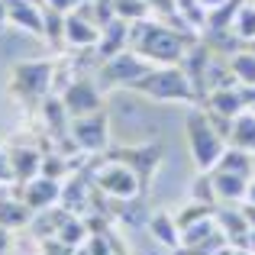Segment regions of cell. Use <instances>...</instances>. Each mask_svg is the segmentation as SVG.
Masks as SVG:
<instances>
[{
    "label": "cell",
    "instance_id": "cell-7",
    "mask_svg": "<svg viewBox=\"0 0 255 255\" xmlns=\"http://www.w3.org/2000/svg\"><path fill=\"white\" fill-rule=\"evenodd\" d=\"M71 139H75L81 155H104L110 149V120H107V110L87 113V117H71Z\"/></svg>",
    "mask_w": 255,
    "mask_h": 255
},
{
    "label": "cell",
    "instance_id": "cell-16",
    "mask_svg": "<svg viewBox=\"0 0 255 255\" xmlns=\"http://www.w3.org/2000/svg\"><path fill=\"white\" fill-rule=\"evenodd\" d=\"M32 217H36V210H32L16 191L0 197V226H3V230H10V233L13 230H29Z\"/></svg>",
    "mask_w": 255,
    "mask_h": 255
},
{
    "label": "cell",
    "instance_id": "cell-14",
    "mask_svg": "<svg viewBox=\"0 0 255 255\" xmlns=\"http://www.w3.org/2000/svg\"><path fill=\"white\" fill-rule=\"evenodd\" d=\"M129 26L126 19H110L107 26H100V42L94 45V52H97V62H104V58H113L120 55V52L129 49Z\"/></svg>",
    "mask_w": 255,
    "mask_h": 255
},
{
    "label": "cell",
    "instance_id": "cell-26",
    "mask_svg": "<svg viewBox=\"0 0 255 255\" xmlns=\"http://www.w3.org/2000/svg\"><path fill=\"white\" fill-rule=\"evenodd\" d=\"M213 210H217V204H204V200H187L184 207L178 210V226L181 230H187V226H194V223H200V220H207V217H213Z\"/></svg>",
    "mask_w": 255,
    "mask_h": 255
},
{
    "label": "cell",
    "instance_id": "cell-36",
    "mask_svg": "<svg viewBox=\"0 0 255 255\" xmlns=\"http://www.w3.org/2000/svg\"><path fill=\"white\" fill-rule=\"evenodd\" d=\"M239 210L246 213V220H249V226H255V204H249V200H243V204H239Z\"/></svg>",
    "mask_w": 255,
    "mask_h": 255
},
{
    "label": "cell",
    "instance_id": "cell-37",
    "mask_svg": "<svg viewBox=\"0 0 255 255\" xmlns=\"http://www.w3.org/2000/svg\"><path fill=\"white\" fill-rule=\"evenodd\" d=\"M243 97H246V107H249V110H255V84H252V87H243Z\"/></svg>",
    "mask_w": 255,
    "mask_h": 255
},
{
    "label": "cell",
    "instance_id": "cell-2",
    "mask_svg": "<svg viewBox=\"0 0 255 255\" xmlns=\"http://www.w3.org/2000/svg\"><path fill=\"white\" fill-rule=\"evenodd\" d=\"M129 91L142 94L149 100H158V104H197V91H194L191 78L184 75L181 65H152Z\"/></svg>",
    "mask_w": 255,
    "mask_h": 255
},
{
    "label": "cell",
    "instance_id": "cell-18",
    "mask_svg": "<svg viewBox=\"0 0 255 255\" xmlns=\"http://www.w3.org/2000/svg\"><path fill=\"white\" fill-rule=\"evenodd\" d=\"M213 178V191H217V204H243L249 181L246 174H233V171H210Z\"/></svg>",
    "mask_w": 255,
    "mask_h": 255
},
{
    "label": "cell",
    "instance_id": "cell-1",
    "mask_svg": "<svg viewBox=\"0 0 255 255\" xmlns=\"http://www.w3.org/2000/svg\"><path fill=\"white\" fill-rule=\"evenodd\" d=\"M197 32L178 29V26L165 23V19H139L129 26V49L139 52L142 58H149L152 65H181L194 42H197Z\"/></svg>",
    "mask_w": 255,
    "mask_h": 255
},
{
    "label": "cell",
    "instance_id": "cell-27",
    "mask_svg": "<svg viewBox=\"0 0 255 255\" xmlns=\"http://www.w3.org/2000/svg\"><path fill=\"white\" fill-rule=\"evenodd\" d=\"M42 39H49L52 45H65V13L42 6Z\"/></svg>",
    "mask_w": 255,
    "mask_h": 255
},
{
    "label": "cell",
    "instance_id": "cell-35",
    "mask_svg": "<svg viewBox=\"0 0 255 255\" xmlns=\"http://www.w3.org/2000/svg\"><path fill=\"white\" fill-rule=\"evenodd\" d=\"M0 181L13 184V171H10V162H6V152H0Z\"/></svg>",
    "mask_w": 255,
    "mask_h": 255
},
{
    "label": "cell",
    "instance_id": "cell-39",
    "mask_svg": "<svg viewBox=\"0 0 255 255\" xmlns=\"http://www.w3.org/2000/svg\"><path fill=\"white\" fill-rule=\"evenodd\" d=\"M246 249H252V252H255V226L249 230V239H246Z\"/></svg>",
    "mask_w": 255,
    "mask_h": 255
},
{
    "label": "cell",
    "instance_id": "cell-41",
    "mask_svg": "<svg viewBox=\"0 0 255 255\" xmlns=\"http://www.w3.org/2000/svg\"><path fill=\"white\" fill-rule=\"evenodd\" d=\"M233 255H255V252H252V249H236Z\"/></svg>",
    "mask_w": 255,
    "mask_h": 255
},
{
    "label": "cell",
    "instance_id": "cell-15",
    "mask_svg": "<svg viewBox=\"0 0 255 255\" xmlns=\"http://www.w3.org/2000/svg\"><path fill=\"white\" fill-rule=\"evenodd\" d=\"M6 162H10V171H13V184H26L42 168V152L32 149V145H10Z\"/></svg>",
    "mask_w": 255,
    "mask_h": 255
},
{
    "label": "cell",
    "instance_id": "cell-9",
    "mask_svg": "<svg viewBox=\"0 0 255 255\" xmlns=\"http://www.w3.org/2000/svg\"><path fill=\"white\" fill-rule=\"evenodd\" d=\"M58 97L65 100V107H68L71 117H87V113H97L104 110V97H100V87L91 81V78L78 75L75 81L65 87Z\"/></svg>",
    "mask_w": 255,
    "mask_h": 255
},
{
    "label": "cell",
    "instance_id": "cell-21",
    "mask_svg": "<svg viewBox=\"0 0 255 255\" xmlns=\"http://www.w3.org/2000/svg\"><path fill=\"white\" fill-rule=\"evenodd\" d=\"M246 0H223L220 6H213L210 13H207V29L204 32H217V29H233V23H236V13L243 10ZM200 32V36H204Z\"/></svg>",
    "mask_w": 255,
    "mask_h": 255
},
{
    "label": "cell",
    "instance_id": "cell-32",
    "mask_svg": "<svg viewBox=\"0 0 255 255\" xmlns=\"http://www.w3.org/2000/svg\"><path fill=\"white\" fill-rule=\"evenodd\" d=\"M39 252L42 255H75L68 243H62L58 236H49V239H39Z\"/></svg>",
    "mask_w": 255,
    "mask_h": 255
},
{
    "label": "cell",
    "instance_id": "cell-43",
    "mask_svg": "<svg viewBox=\"0 0 255 255\" xmlns=\"http://www.w3.org/2000/svg\"><path fill=\"white\" fill-rule=\"evenodd\" d=\"M252 178H255V158H252Z\"/></svg>",
    "mask_w": 255,
    "mask_h": 255
},
{
    "label": "cell",
    "instance_id": "cell-33",
    "mask_svg": "<svg viewBox=\"0 0 255 255\" xmlns=\"http://www.w3.org/2000/svg\"><path fill=\"white\" fill-rule=\"evenodd\" d=\"M84 0H45V6H52V10H58V13H71V10H78Z\"/></svg>",
    "mask_w": 255,
    "mask_h": 255
},
{
    "label": "cell",
    "instance_id": "cell-20",
    "mask_svg": "<svg viewBox=\"0 0 255 255\" xmlns=\"http://www.w3.org/2000/svg\"><path fill=\"white\" fill-rule=\"evenodd\" d=\"M226 142L255 155V110H243L233 120V129H230V139H226Z\"/></svg>",
    "mask_w": 255,
    "mask_h": 255
},
{
    "label": "cell",
    "instance_id": "cell-13",
    "mask_svg": "<svg viewBox=\"0 0 255 255\" xmlns=\"http://www.w3.org/2000/svg\"><path fill=\"white\" fill-rule=\"evenodd\" d=\"M200 107L217 113V117H226V120H236L243 110H249V107H246V97H243V87H213V91H207V97L200 100Z\"/></svg>",
    "mask_w": 255,
    "mask_h": 255
},
{
    "label": "cell",
    "instance_id": "cell-8",
    "mask_svg": "<svg viewBox=\"0 0 255 255\" xmlns=\"http://www.w3.org/2000/svg\"><path fill=\"white\" fill-rule=\"evenodd\" d=\"M107 155H110V158H120L123 165H129V168L136 171L142 191H145V187H149V181H152V174H155L158 165H162L165 149L158 142H145V145H126V149H107Z\"/></svg>",
    "mask_w": 255,
    "mask_h": 255
},
{
    "label": "cell",
    "instance_id": "cell-17",
    "mask_svg": "<svg viewBox=\"0 0 255 255\" xmlns=\"http://www.w3.org/2000/svg\"><path fill=\"white\" fill-rule=\"evenodd\" d=\"M145 230H149L152 239H155V243H162L165 249H171V252L181 249V226H178V220H174V213H168V210L149 213Z\"/></svg>",
    "mask_w": 255,
    "mask_h": 255
},
{
    "label": "cell",
    "instance_id": "cell-25",
    "mask_svg": "<svg viewBox=\"0 0 255 255\" xmlns=\"http://www.w3.org/2000/svg\"><path fill=\"white\" fill-rule=\"evenodd\" d=\"M62 243H68L71 249H78V246H84L87 243V236H91V226H87V220L81 217V213H68L65 217V223H62V230L55 233Z\"/></svg>",
    "mask_w": 255,
    "mask_h": 255
},
{
    "label": "cell",
    "instance_id": "cell-31",
    "mask_svg": "<svg viewBox=\"0 0 255 255\" xmlns=\"http://www.w3.org/2000/svg\"><path fill=\"white\" fill-rule=\"evenodd\" d=\"M149 6H152V16H158V19H165V23L184 29V26L178 23V0H149ZM187 32H191V29H187Z\"/></svg>",
    "mask_w": 255,
    "mask_h": 255
},
{
    "label": "cell",
    "instance_id": "cell-34",
    "mask_svg": "<svg viewBox=\"0 0 255 255\" xmlns=\"http://www.w3.org/2000/svg\"><path fill=\"white\" fill-rule=\"evenodd\" d=\"M10 249H13V233L0 226V255H10Z\"/></svg>",
    "mask_w": 255,
    "mask_h": 255
},
{
    "label": "cell",
    "instance_id": "cell-19",
    "mask_svg": "<svg viewBox=\"0 0 255 255\" xmlns=\"http://www.w3.org/2000/svg\"><path fill=\"white\" fill-rule=\"evenodd\" d=\"M68 213H71V210H65L62 204L49 207V210H39L36 217H32V223H29L32 236H36V239H49V236H55V233L62 230V223H65V217H68Z\"/></svg>",
    "mask_w": 255,
    "mask_h": 255
},
{
    "label": "cell",
    "instance_id": "cell-29",
    "mask_svg": "<svg viewBox=\"0 0 255 255\" xmlns=\"http://www.w3.org/2000/svg\"><path fill=\"white\" fill-rule=\"evenodd\" d=\"M113 3H117V16L126 19V23H139V19L152 16L149 0H113Z\"/></svg>",
    "mask_w": 255,
    "mask_h": 255
},
{
    "label": "cell",
    "instance_id": "cell-22",
    "mask_svg": "<svg viewBox=\"0 0 255 255\" xmlns=\"http://www.w3.org/2000/svg\"><path fill=\"white\" fill-rule=\"evenodd\" d=\"M207 6L200 3V0H178V23L184 26V29H191V32H204L207 29Z\"/></svg>",
    "mask_w": 255,
    "mask_h": 255
},
{
    "label": "cell",
    "instance_id": "cell-30",
    "mask_svg": "<svg viewBox=\"0 0 255 255\" xmlns=\"http://www.w3.org/2000/svg\"><path fill=\"white\" fill-rule=\"evenodd\" d=\"M191 197L204 200V204H217V191H213L210 171H197V178H194V184H191Z\"/></svg>",
    "mask_w": 255,
    "mask_h": 255
},
{
    "label": "cell",
    "instance_id": "cell-3",
    "mask_svg": "<svg viewBox=\"0 0 255 255\" xmlns=\"http://www.w3.org/2000/svg\"><path fill=\"white\" fill-rule=\"evenodd\" d=\"M52 81H55V58H42V62H19L10 68V97L29 113L42 107V100L52 94Z\"/></svg>",
    "mask_w": 255,
    "mask_h": 255
},
{
    "label": "cell",
    "instance_id": "cell-5",
    "mask_svg": "<svg viewBox=\"0 0 255 255\" xmlns=\"http://www.w3.org/2000/svg\"><path fill=\"white\" fill-rule=\"evenodd\" d=\"M91 165V178H94V187H100V194L110 200H136L142 197V184H139L136 171L129 165H123L120 158H100V155H91L87 158Z\"/></svg>",
    "mask_w": 255,
    "mask_h": 255
},
{
    "label": "cell",
    "instance_id": "cell-44",
    "mask_svg": "<svg viewBox=\"0 0 255 255\" xmlns=\"http://www.w3.org/2000/svg\"><path fill=\"white\" fill-rule=\"evenodd\" d=\"M178 255H184V252H178Z\"/></svg>",
    "mask_w": 255,
    "mask_h": 255
},
{
    "label": "cell",
    "instance_id": "cell-10",
    "mask_svg": "<svg viewBox=\"0 0 255 255\" xmlns=\"http://www.w3.org/2000/svg\"><path fill=\"white\" fill-rule=\"evenodd\" d=\"M13 191H16L36 213L39 210H49V207H55V204H62V181L45 178V174H36V178L26 181V184H13Z\"/></svg>",
    "mask_w": 255,
    "mask_h": 255
},
{
    "label": "cell",
    "instance_id": "cell-42",
    "mask_svg": "<svg viewBox=\"0 0 255 255\" xmlns=\"http://www.w3.org/2000/svg\"><path fill=\"white\" fill-rule=\"evenodd\" d=\"M75 255H91V252H87L84 246H78V249H75Z\"/></svg>",
    "mask_w": 255,
    "mask_h": 255
},
{
    "label": "cell",
    "instance_id": "cell-38",
    "mask_svg": "<svg viewBox=\"0 0 255 255\" xmlns=\"http://www.w3.org/2000/svg\"><path fill=\"white\" fill-rule=\"evenodd\" d=\"M246 200H249V204H255V178L249 181V191H246Z\"/></svg>",
    "mask_w": 255,
    "mask_h": 255
},
{
    "label": "cell",
    "instance_id": "cell-4",
    "mask_svg": "<svg viewBox=\"0 0 255 255\" xmlns=\"http://www.w3.org/2000/svg\"><path fill=\"white\" fill-rule=\"evenodd\" d=\"M184 136H187V149L191 158L197 165V171H213L220 162V155L226 152V139L217 132V126L210 123V117L204 113V107L194 104L184 117Z\"/></svg>",
    "mask_w": 255,
    "mask_h": 255
},
{
    "label": "cell",
    "instance_id": "cell-12",
    "mask_svg": "<svg viewBox=\"0 0 255 255\" xmlns=\"http://www.w3.org/2000/svg\"><path fill=\"white\" fill-rule=\"evenodd\" d=\"M100 42V26L87 19L84 13H65V45L68 49H94Z\"/></svg>",
    "mask_w": 255,
    "mask_h": 255
},
{
    "label": "cell",
    "instance_id": "cell-28",
    "mask_svg": "<svg viewBox=\"0 0 255 255\" xmlns=\"http://www.w3.org/2000/svg\"><path fill=\"white\" fill-rule=\"evenodd\" d=\"M233 32H236L246 45L255 42V3H249V0L243 3V10L236 13V23H233Z\"/></svg>",
    "mask_w": 255,
    "mask_h": 255
},
{
    "label": "cell",
    "instance_id": "cell-6",
    "mask_svg": "<svg viewBox=\"0 0 255 255\" xmlns=\"http://www.w3.org/2000/svg\"><path fill=\"white\" fill-rule=\"evenodd\" d=\"M149 68H152L149 58H142L139 52L126 49V52H120V55H113V58H104V62L97 65V81H100V87H126V91H129Z\"/></svg>",
    "mask_w": 255,
    "mask_h": 255
},
{
    "label": "cell",
    "instance_id": "cell-40",
    "mask_svg": "<svg viewBox=\"0 0 255 255\" xmlns=\"http://www.w3.org/2000/svg\"><path fill=\"white\" fill-rule=\"evenodd\" d=\"M200 3H204L207 10H213V6H220V3H223V0H200Z\"/></svg>",
    "mask_w": 255,
    "mask_h": 255
},
{
    "label": "cell",
    "instance_id": "cell-23",
    "mask_svg": "<svg viewBox=\"0 0 255 255\" xmlns=\"http://www.w3.org/2000/svg\"><path fill=\"white\" fill-rule=\"evenodd\" d=\"M230 71L236 75L239 87H252L255 84V49L243 45L239 52H233L230 55Z\"/></svg>",
    "mask_w": 255,
    "mask_h": 255
},
{
    "label": "cell",
    "instance_id": "cell-11",
    "mask_svg": "<svg viewBox=\"0 0 255 255\" xmlns=\"http://www.w3.org/2000/svg\"><path fill=\"white\" fill-rule=\"evenodd\" d=\"M213 220H217L220 233L226 236V243L233 246V249H246V239H249V220H246V213L239 210V204H217V210H213Z\"/></svg>",
    "mask_w": 255,
    "mask_h": 255
},
{
    "label": "cell",
    "instance_id": "cell-24",
    "mask_svg": "<svg viewBox=\"0 0 255 255\" xmlns=\"http://www.w3.org/2000/svg\"><path fill=\"white\" fill-rule=\"evenodd\" d=\"M252 152L246 149H236V145H226V152L220 155L217 168L213 171H233V174H246V178H252Z\"/></svg>",
    "mask_w": 255,
    "mask_h": 255
}]
</instances>
